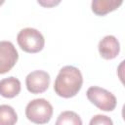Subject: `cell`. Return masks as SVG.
<instances>
[{
  "label": "cell",
  "mask_w": 125,
  "mask_h": 125,
  "mask_svg": "<svg viewBox=\"0 0 125 125\" xmlns=\"http://www.w3.org/2000/svg\"><path fill=\"white\" fill-rule=\"evenodd\" d=\"M83 77L81 71L72 65H65L59 71L54 83V90L60 97L68 99L74 97L81 89Z\"/></svg>",
  "instance_id": "1"
},
{
  "label": "cell",
  "mask_w": 125,
  "mask_h": 125,
  "mask_svg": "<svg viewBox=\"0 0 125 125\" xmlns=\"http://www.w3.org/2000/svg\"><path fill=\"white\" fill-rule=\"evenodd\" d=\"M27 119L35 124H46L53 115V106L45 99H35L30 101L25 107Z\"/></svg>",
  "instance_id": "2"
},
{
  "label": "cell",
  "mask_w": 125,
  "mask_h": 125,
  "mask_svg": "<svg viewBox=\"0 0 125 125\" xmlns=\"http://www.w3.org/2000/svg\"><path fill=\"white\" fill-rule=\"evenodd\" d=\"M17 41L22 51L30 54L40 52L45 45V39L42 33L31 27L21 29L18 33Z\"/></svg>",
  "instance_id": "3"
},
{
  "label": "cell",
  "mask_w": 125,
  "mask_h": 125,
  "mask_svg": "<svg viewBox=\"0 0 125 125\" xmlns=\"http://www.w3.org/2000/svg\"><path fill=\"white\" fill-rule=\"evenodd\" d=\"M86 96L93 104L104 111H112L117 104L116 98L111 92L98 86L90 87Z\"/></svg>",
  "instance_id": "4"
},
{
  "label": "cell",
  "mask_w": 125,
  "mask_h": 125,
  "mask_svg": "<svg viewBox=\"0 0 125 125\" xmlns=\"http://www.w3.org/2000/svg\"><path fill=\"white\" fill-rule=\"evenodd\" d=\"M19 54L10 41H0V74L7 73L17 63Z\"/></svg>",
  "instance_id": "5"
},
{
  "label": "cell",
  "mask_w": 125,
  "mask_h": 125,
  "mask_svg": "<svg viewBox=\"0 0 125 125\" xmlns=\"http://www.w3.org/2000/svg\"><path fill=\"white\" fill-rule=\"evenodd\" d=\"M50 75L44 70H34L25 78V85L31 94L44 93L50 85Z\"/></svg>",
  "instance_id": "6"
},
{
  "label": "cell",
  "mask_w": 125,
  "mask_h": 125,
  "mask_svg": "<svg viewBox=\"0 0 125 125\" xmlns=\"http://www.w3.org/2000/svg\"><path fill=\"white\" fill-rule=\"evenodd\" d=\"M99 53L102 58L105 60H112L117 57L120 51V45L116 37L113 35H106L99 42Z\"/></svg>",
  "instance_id": "7"
},
{
  "label": "cell",
  "mask_w": 125,
  "mask_h": 125,
  "mask_svg": "<svg viewBox=\"0 0 125 125\" xmlns=\"http://www.w3.org/2000/svg\"><path fill=\"white\" fill-rule=\"evenodd\" d=\"M21 92V82L18 78L10 76L0 80V95L4 98H14Z\"/></svg>",
  "instance_id": "8"
},
{
  "label": "cell",
  "mask_w": 125,
  "mask_h": 125,
  "mask_svg": "<svg viewBox=\"0 0 125 125\" xmlns=\"http://www.w3.org/2000/svg\"><path fill=\"white\" fill-rule=\"evenodd\" d=\"M122 4V0H94L92 11L97 16H104L116 10Z\"/></svg>",
  "instance_id": "9"
},
{
  "label": "cell",
  "mask_w": 125,
  "mask_h": 125,
  "mask_svg": "<svg viewBox=\"0 0 125 125\" xmlns=\"http://www.w3.org/2000/svg\"><path fill=\"white\" fill-rule=\"evenodd\" d=\"M18 115L15 109L8 104H0V125H16Z\"/></svg>",
  "instance_id": "10"
},
{
  "label": "cell",
  "mask_w": 125,
  "mask_h": 125,
  "mask_svg": "<svg viewBox=\"0 0 125 125\" xmlns=\"http://www.w3.org/2000/svg\"><path fill=\"white\" fill-rule=\"evenodd\" d=\"M55 125H82V120L76 112L65 110L58 116Z\"/></svg>",
  "instance_id": "11"
},
{
  "label": "cell",
  "mask_w": 125,
  "mask_h": 125,
  "mask_svg": "<svg viewBox=\"0 0 125 125\" xmlns=\"http://www.w3.org/2000/svg\"><path fill=\"white\" fill-rule=\"evenodd\" d=\"M89 125H113V122L111 118L106 115L97 114L91 118Z\"/></svg>",
  "instance_id": "12"
}]
</instances>
